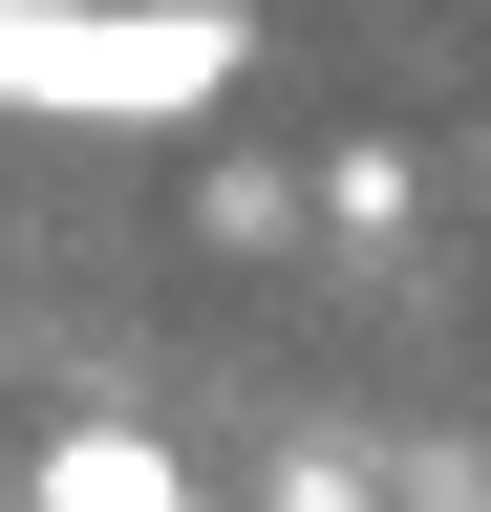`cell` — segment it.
Listing matches in <instances>:
<instances>
[{
	"label": "cell",
	"mask_w": 491,
	"mask_h": 512,
	"mask_svg": "<svg viewBox=\"0 0 491 512\" xmlns=\"http://www.w3.org/2000/svg\"><path fill=\"white\" fill-rule=\"evenodd\" d=\"M235 64H257L235 0H0V107L43 128H193L235 107Z\"/></svg>",
	"instance_id": "6da1fadb"
},
{
	"label": "cell",
	"mask_w": 491,
	"mask_h": 512,
	"mask_svg": "<svg viewBox=\"0 0 491 512\" xmlns=\"http://www.w3.org/2000/svg\"><path fill=\"white\" fill-rule=\"evenodd\" d=\"M22 512H214L171 427H43L22 448Z\"/></svg>",
	"instance_id": "7a4b0ae2"
},
{
	"label": "cell",
	"mask_w": 491,
	"mask_h": 512,
	"mask_svg": "<svg viewBox=\"0 0 491 512\" xmlns=\"http://www.w3.org/2000/svg\"><path fill=\"white\" fill-rule=\"evenodd\" d=\"M321 214L342 235H406V150H321Z\"/></svg>",
	"instance_id": "3957f363"
},
{
	"label": "cell",
	"mask_w": 491,
	"mask_h": 512,
	"mask_svg": "<svg viewBox=\"0 0 491 512\" xmlns=\"http://www.w3.org/2000/svg\"><path fill=\"white\" fill-rule=\"evenodd\" d=\"M278 512H363V470H342V448H299V470H278Z\"/></svg>",
	"instance_id": "277c9868"
}]
</instances>
